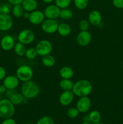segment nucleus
Returning <instances> with one entry per match:
<instances>
[{"label":"nucleus","instance_id":"27","mask_svg":"<svg viewBox=\"0 0 123 124\" xmlns=\"http://www.w3.org/2000/svg\"><path fill=\"white\" fill-rule=\"evenodd\" d=\"M75 7L78 10H84L89 4V0H74Z\"/></svg>","mask_w":123,"mask_h":124},{"label":"nucleus","instance_id":"25","mask_svg":"<svg viewBox=\"0 0 123 124\" xmlns=\"http://www.w3.org/2000/svg\"><path fill=\"white\" fill-rule=\"evenodd\" d=\"M73 16V12L69 8H62L60 13V18L64 20H69Z\"/></svg>","mask_w":123,"mask_h":124},{"label":"nucleus","instance_id":"1","mask_svg":"<svg viewBox=\"0 0 123 124\" xmlns=\"http://www.w3.org/2000/svg\"><path fill=\"white\" fill-rule=\"evenodd\" d=\"M72 91L75 96L79 98L88 96L92 91V85L88 80H78L74 84Z\"/></svg>","mask_w":123,"mask_h":124},{"label":"nucleus","instance_id":"2","mask_svg":"<svg viewBox=\"0 0 123 124\" xmlns=\"http://www.w3.org/2000/svg\"><path fill=\"white\" fill-rule=\"evenodd\" d=\"M40 87L36 82L32 80L24 82L20 87V93L26 99H33L39 96Z\"/></svg>","mask_w":123,"mask_h":124},{"label":"nucleus","instance_id":"7","mask_svg":"<svg viewBox=\"0 0 123 124\" xmlns=\"http://www.w3.org/2000/svg\"><path fill=\"white\" fill-rule=\"evenodd\" d=\"M59 23L56 19L47 18L41 24V27L43 32L47 34H53L57 31Z\"/></svg>","mask_w":123,"mask_h":124},{"label":"nucleus","instance_id":"4","mask_svg":"<svg viewBox=\"0 0 123 124\" xmlns=\"http://www.w3.org/2000/svg\"><path fill=\"white\" fill-rule=\"evenodd\" d=\"M16 76L20 81L22 82L31 80L33 76V71L30 66L27 65H22L17 69Z\"/></svg>","mask_w":123,"mask_h":124},{"label":"nucleus","instance_id":"18","mask_svg":"<svg viewBox=\"0 0 123 124\" xmlns=\"http://www.w3.org/2000/svg\"><path fill=\"white\" fill-rule=\"evenodd\" d=\"M74 70L73 69L69 66H63L60 69L59 71V75L62 79H71L74 76Z\"/></svg>","mask_w":123,"mask_h":124},{"label":"nucleus","instance_id":"29","mask_svg":"<svg viewBox=\"0 0 123 124\" xmlns=\"http://www.w3.org/2000/svg\"><path fill=\"white\" fill-rule=\"evenodd\" d=\"M80 111L76 107H71L68 110L66 115L70 119H75L79 115Z\"/></svg>","mask_w":123,"mask_h":124},{"label":"nucleus","instance_id":"14","mask_svg":"<svg viewBox=\"0 0 123 124\" xmlns=\"http://www.w3.org/2000/svg\"><path fill=\"white\" fill-rule=\"evenodd\" d=\"M15 41L14 38L10 35H7L2 38L0 42L1 48L4 51H10L14 48Z\"/></svg>","mask_w":123,"mask_h":124},{"label":"nucleus","instance_id":"12","mask_svg":"<svg viewBox=\"0 0 123 124\" xmlns=\"http://www.w3.org/2000/svg\"><path fill=\"white\" fill-rule=\"evenodd\" d=\"M77 44L82 47L89 45L92 41V35L88 30L81 31L78 34L76 39Z\"/></svg>","mask_w":123,"mask_h":124},{"label":"nucleus","instance_id":"30","mask_svg":"<svg viewBox=\"0 0 123 124\" xmlns=\"http://www.w3.org/2000/svg\"><path fill=\"white\" fill-rule=\"evenodd\" d=\"M56 6L60 8H68L71 3V0H54Z\"/></svg>","mask_w":123,"mask_h":124},{"label":"nucleus","instance_id":"40","mask_svg":"<svg viewBox=\"0 0 123 124\" xmlns=\"http://www.w3.org/2000/svg\"><path fill=\"white\" fill-rule=\"evenodd\" d=\"M43 2L45 3H47V4H50L52 3L53 1H54V0H42Z\"/></svg>","mask_w":123,"mask_h":124},{"label":"nucleus","instance_id":"36","mask_svg":"<svg viewBox=\"0 0 123 124\" xmlns=\"http://www.w3.org/2000/svg\"><path fill=\"white\" fill-rule=\"evenodd\" d=\"M6 76V71L2 67L0 66V81L4 79Z\"/></svg>","mask_w":123,"mask_h":124},{"label":"nucleus","instance_id":"16","mask_svg":"<svg viewBox=\"0 0 123 124\" xmlns=\"http://www.w3.org/2000/svg\"><path fill=\"white\" fill-rule=\"evenodd\" d=\"M88 21L91 25L98 26L102 21V16L99 11L92 10L89 13Z\"/></svg>","mask_w":123,"mask_h":124},{"label":"nucleus","instance_id":"24","mask_svg":"<svg viewBox=\"0 0 123 124\" xmlns=\"http://www.w3.org/2000/svg\"><path fill=\"white\" fill-rule=\"evenodd\" d=\"M25 10L21 4H18L13 6L12 8V14L16 18H20L23 16Z\"/></svg>","mask_w":123,"mask_h":124},{"label":"nucleus","instance_id":"38","mask_svg":"<svg viewBox=\"0 0 123 124\" xmlns=\"http://www.w3.org/2000/svg\"><path fill=\"white\" fill-rule=\"evenodd\" d=\"M7 88L5 87L4 84L0 85V93H4L6 92L7 90Z\"/></svg>","mask_w":123,"mask_h":124},{"label":"nucleus","instance_id":"34","mask_svg":"<svg viewBox=\"0 0 123 124\" xmlns=\"http://www.w3.org/2000/svg\"><path fill=\"white\" fill-rule=\"evenodd\" d=\"M1 10H2V13L8 14L10 12V7L7 4H4L1 6Z\"/></svg>","mask_w":123,"mask_h":124},{"label":"nucleus","instance_id":"6","mask_svg":"<svg viewBox=\"0 0 123 124\" xmlns=\"http://www.w3.org/2000/svg\"><path fill=\"white\" fill-rule=\"evenodd\" d=\"M18 42L24 45L31 44L35 39V34L30 29H24L18 35Z\"/></svg>","mask_w":123,"mask_h":124},{"label":"nucleus","instance_id":"20","mask_svg":"<svg viewBox=\"0 0 123 124\" xmlns=\"http://www.w3.org/2000/svg\"><path fill=\"white\" fill-rule=\"evenodd\" d=\"M74 84V83H73V82L71 79H62L59 82V87L63 91L72 90Z\"/></svg>","mask_w":123,"mask_h":124},{"label":"nucleus","instance_id":"8","mask_svg":"<svg viewBox=\"0 0 123 124\" xmlns=\"http://www.w3.org/2000/svg\"><path fill=\"white\" fill-rule=\"evenodd\" d=\"M61 8H59L55 4H50L47 6L44 10V13L45 18L48 19H56L60 17V13Z\"/></svg>","mask_w":123,"mask_h":124},{"label":"nucleus","instance_id":"33","mask_svg":"<svg viewBox=\"0 0 123 124\" xmlns=\"http://www.w3.org/2000/svg\"><path fill=\"white\" fill-rule=\"evenodd\" d=\"M113 6L117 8H123V0H112Z\"/></svg>","mask_w":123,"mask_h":124},{"label":"nucleus","instance_id":"31","mask_svg":"<svg viewBox=\"0 0 123 124\" xmlns=\"http://www.w3.org/2000/svg\"><path fill=\"white\" fill-rule=\"evenodd\" d=\"M36 124H55V122L52 117L45 116L41 117Z\"/></svg>","mask_w":123,"mask_h":124},{"label":"nucleus","instance_id":"17","mask_svg":"<svg viewBox=\"0 0 123 124\" xmlns=\"http://www.w3.org/2000/svg\"><path fill=\"white\" fill-rule=\"evenodd\" d=\"M25 12H31L35 10L38 6L37 0H24L21 4Z\"/></svg>","mask_w":123,"mask_h":124},{"label":"nucleus","instance_id":"5","mask_svg":"<svg viewBox=\"0 0 123 124\" xmlns=\"http://www.w3.org/2000/svg\"><path fill=\"white\" fill-rule=\"evenodd\" d=\"M35 48L39 56H44L50 54L53 50V45L48 40L42 39L37 42Z\"/></svg>","mask_w":123,"mask_h":124},{"label":"nucleus","instance_id":"44","mask_svg":"<svg viewBox=\"0 0 123 124\" xmlns=\"http://www.w3.org/2000/svg\"><path fill=\"white\" fill-rule=\"evenodd\" d=\"M122 65H123V64H122Z\"/></svg>","mask_w":123,"mask_h":124},{"label":"nucleus","instance_id":"3","mask_svg":"<svg viewBox=\"0 0 123 124\" xmlns=\"http://www.w3.org/2000/svg\"><path fill=\"white\" fill-rule=\"evenodd\" d=\"M15 113L14 105L9 99H4L0 101V117L7 119L12 117Z\"/></svg>","mask_w":123,"mask_h":124},{"label":"nucleus","instance_id":"28","mask_svg":"<svg viewBox=\"0 0 123 124\" xmlns=\"http://www.w3.org/2000/svg\"><path fill=\"white\" fill-rule=\"evenodd\" d=\"M37 55L38 54H37L36 48H33V47H30V48L27 49L25 54V57L28 59H35Z\"/></svg>","mask_w":123,"mask_h":124},{"label":"nucleus","instance_id":"32","mask_svg":"<svg viewBox=\"0 0 123 124\" xmlns=\"http://www.w3.org/2000/svg\"><path fill=\"white\" fill-rule=\"evenodd\" d=\"M89 25H90V23H89V21L86 20V19H82L80 21L78 24V27L81 31H86L88 30L89 28Z\"/></svg>","mask_w":123,"mask_h":124},{"label":"nucleus","instance_id":"23","mask_svg":"<svg viewBox=\"0 0 123 124\" xmlns=\"http://www.w3.org/2000/svg\"><path fill=\"white\" fill-rule=\"evenodd\" d=\"M14 50L16 54L19 56H23L25 55V52H26L27 48L25 47V45L18 42L15 43L14 46Z\"/></svg>","mask_w":123,"mask_h":124},{"label":"nucleus","instance_id":"11","mask_svg":"<svg viewBox=\"0 0 123 124\" xmlns=\"http://www.w3.org/2000/svg\"><path fill=\"white\" fill-rule=\"evenodd\" d=\"M13 21L11 16L8 14H0V30L8 31L12 27Z\"/></svg>","mask_w":123,"mask_h":124},{"label":"nucleus","instance_id":"26","mask_svg":"<svg viewBox=\"0 0 123 124\" xmlns=\"http://www.w3.org/2000/svg\"><path fill=\"white\" fill-rule=\"evenodd\" d=\"M90 121L92 123H97L100 122L101 120V114L97 110H93L88 115Z\"/></svg>","mask_w":123,"mask_h":124},{"label":"nucleus","instance_id":"10","mask_svg":"<svg viewBox=\"0 0 123 124\" xmlns=\"http://www.w3.org/2000/svg\"><path fill=\"white\" fill-rule=\"evenodd\" d=\"M91 107V101L88 96H83L79 98L77 102L76 108L80 113H84L90 110Z\"/></svg>","mask_w":123,"mask_h":124},{"label":"nucleus","instance_id":"22","mask_svg":"<svg viewBox=\"0 0 123 124\" xmlns=\"http://www.w3.org/2000/svg\"><path fill=\"white\" fill-rule=\"evenodd\" d=\"M24 98H25L21 93H16L11 95L9 100L14 105H18L24 101Z\"/></svg>","mask_w":123,"mask_h":124},{"label":"nucleus","instance_id":"39","mask_svg":"<svg viewBox=\"0 0 123 124\" xmlns=\"http://www.w3.org/2000/svg\"><path fill=\"white\" fill-rule=\"evenodd\" d=\"M23 16H24V18H25V19H28L29 16H30V12H25V11L24 15H23Z\"/></svg>","mask_w":123,"mask_h":124},{"label":"nucleus","instance_id":"9","mask_svg":"<svg viewBox=\"0 0 123 124\" xmlns=\"http://www.w3.org/2000/svg\"><path fill=\"white\" fill-rule=\"evenodd\" d=\"M45 19V16L43 12L39 10H35L30 13L28 21L33 25H39Z\"/></svg>","mask_w":123,"mask_h":124},{"label":"nucleus","instance_id":"41","mask_svg":"<svg viewBox=\"0 0 123 124\" xmlns=\"http://www.w3.org/2000/svg\"><path fill=\"white\" fill-rule=\"evenodd\" d=\"M81 124H90L89 123V122H83V123Z\"/></svg>","mask_w":123,"mask_h":124},{"label":"nucleus","instance_id":"21","mask_svg":"<svg viewBox=\"0 0 123 124\" xmlns=\"http://www.w3.org/2000/svg\"><path fill=\"white\" fill-rule=\"evenodd\" d=\"M42 63L46 67L50 68L54 65L55 63V59L53 56L48 54V55L42 56Z\"/></svg>","mask_w":123,"mask_h":124},{"label":"nucleus","instance_id":"15","mask_svg":"<svg viewBox=\"0 0 123 124\" xmlns=\"http://www.w3.org/2000/svg\"><path fill=\"white\" fill-rule=\"evenodd\" d=\"M3 81V84L7 90H13L18 87L19 84V80L16 76L8 75L5 77Z\"/></svg>","mask_w":123,"mask_h":124},{"label":"nucleus","instance_id":"37","mask_svg":"<svg viewBox=\"0 0 123 124\" xmlns=\"http://www.w3.org/2000/svg\"><path fill=\"white\" fill-rule=\"evenodd\" d=\"M7 1L10 4L13 5V6H15V5L21 4L24 0H7Z\"/></svg>","mask_w":123,"mask_h":124},{"label":"nucleus","instance_id":"19","mask_svg":"<svg viewBox=\"0 0 123 124\" xmlns=\"http://www.w3.org/2000/svg\"><path fill=\"white\" fill-rule=\"evenodd\" d=\"M71 27L67 23H62L59 24L57 29V32L60 36H67L71 34Z\"/></svg>","mask_w":123,"mask_h":124},{"label":"nucleus","instance_id":"42","mask_svg":"<svg viewBox=\"0 0 123 124\" xmlns=\"http://www.w3.org/2000/svg\"><path fill=\"white\" fill-rule=\"evenodd\" d=\"M2 13V10H1V6L0 5V14Z\"/></svg>","mask_w":123,"mask_h":124},{"label":"nucleus","instance_id":"35","mask_svg":"<svg viewBox=\"0 0 123 124\" xmlns=\"http://www.w3.org/2000/svg\"><path fill=\"white\" fill-rule=\"evenodd\" d=\"M1 124H16V122L13 118L9 117V118L4 119Z\"/></svg>","mask_w":123,"mask_h":124},{"label":"nucleus","instance_id":"43","mask_svg":"<svg viewBox=\"0 0 123 124\" xmlns=\"http://www.w3.org/2000/svg\"><path fill=\"white\" fill-rule=\"evenodd\" d=\"M94 124H101L100 122H97V123H94Z\"/></svg>","mask_w":123,"mask_h":124},{"label":"nucleus","instance_id":"13","mask_svg":"<svg viewBox=\"0 0 123 124\" xmlns=\"http://www.w3.org/2000/svg\"><path fill=\"white\" fill-rule=\"evenodd\" d=\"M74 94L72 90L63 91L59 96V102L62 105L66 107L72 104L74 99Z\"/></svg>","mask_w":123,"mask_h":124}]
</instances>
